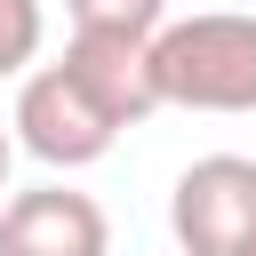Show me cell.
I'll list each match as a JSON object with an SVG mask.
<instances>
[{"label": "cell", "mask_w": 256, "mask_h": 256, "mask_svg": "<svg viewBox=\"0 0 256 256\" xmlns=\"http://www.w3.org/2000/svg\"><path fill=\"white\" fill-rule=\"evenodd\" d=\"M152 80L160 104L184 112H256V16L208 8L152 32Z\"/></svg>", "instance_id": "6da1fadb"}, {"label": "cell", "mask_w": 256, "mask_h": 256, "mask_svg": "<svg viewBox=\"0 0 256 256\" xmlns=\"http://www.w3.org/2000/svg\"><path fill=\"white\" fill-rule=\"evenodd\" d=\"M8 136H16V152H32L40 168H96L112 144H120V120L64 72V56L56 64H40V72H24V88H16V112H8Z\"/></svg>", "instance_id": "7a4b0ae2"}, {"label": "cell", "mask_w": 256, "mask_h": 256, "mask_svg": "<svg viewBox=\"0 0 256 256\" xmlns=\"http://www.w3.org/2000/svg\"><path fill=\"white\" fill-rule=\"evenodd\" d=\"M168 232L184 256H248L256 248V160L208 152L168 192Z\"/></svg>", "instance_id": "3957f363"}, {"label": "cell", "mask_w": 256, "mask_h": 256, "mask_svg": "<svg viewBox=\"0 0 256 256\" xmlns=\"http://www.w3.org/2000/svg\"><path fill=\"white\" fill-rule=\"evenodd\" d=\"M0 256H112V224L72 184H32L0 200Z\"/></svg>", "instance_id": "277c9868"}, {"label": "cell", "mask_w": 256, "mask_h": 256, "mask_svg": "<svg viewBox=\"0 0 256 256\" xmlns=\"http://www.w3.org/2000/svg\"><path fill=\"white\" fill-rule=\"evenodd\" d=\"M64 72L120 120H152L160 112V80H152V40H128V32H72L64 40Z\"/></svg>", "instance_id": "5b68a950"}, {"label": "cell", "mask_w": 256, "mask_h": 256, "mask_svg": "<svg viewBox=\"0 0 256 256\" xmlns=\"http://www.w3.org/2000/svg\"><path fill=\"white\" fill-rule=\"evenodd\" d=\"M72 8V32H128V40H152L168 24V0H64Z\"/></svg>", "instance_id": "8992f818"}, {"label": "cell", "mask_w": 256, "mask_h": 256, "mask_svg": "<svg viewBox=\"0 0 256 256\" xmlns=\"http://www.w3.org/2000/svg\"><path fill=\"white\" fill-rule=\"evenodd\" d=\"M40 32H48L40 0H0V80H24V72H32Z\"/></svg>", "instance_id": "52a82bcc"}, {"label": "cell", "mask_w": 256, "mask_h": 256, "mask_svg": "<svg viewBox=\"0 0 256 256\" xmlns=\"http://www.w3.org/2000/svg\"><path fill=\"white\" fill-rule=\"evenodd\" d=\"M8 168H16V136H8V120H0V192H8Z\"/></svg>", "instance_id": "ba28073f"}, {"label": "cell", "mask_w": 256, "mask_h": 256, "mask_svg": "<svg viewBox=\"0 0 256 256\" xmlns=\"http://www.w3.org/2000/svg\"><path fill=\"white\" fill-rule=\"evenodd\" d=\"M248 256H256V248H248Z\"/></svg>", "instance_id": "9c48e42d"}]
</instances>
